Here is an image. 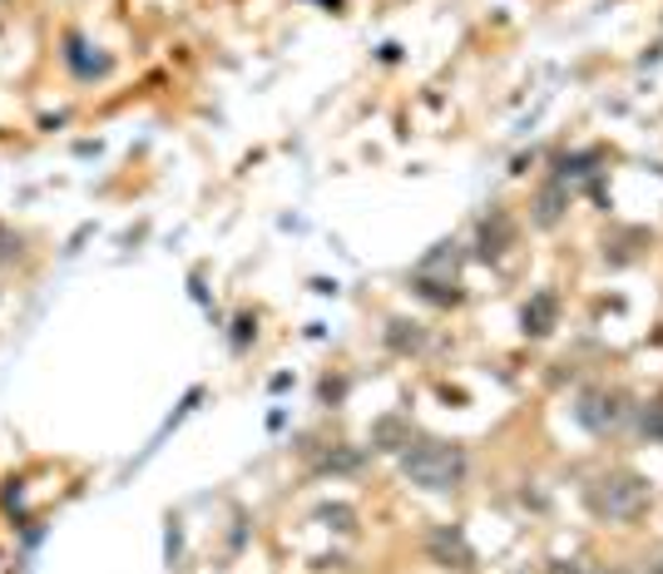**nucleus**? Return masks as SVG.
Segmentation results:
<instances>
[{"label":"nucleus","instance_id":"8","mask_svg":"<svg viewBox=\"0 0 663 574\" xmlns=\"http://www.w3.org/2000/svg\"><path fill=\"white\" fill-rule=\"evenodd\" d=\"M565 208H569V189L555 179V183H545V189L535 193V203H530V218H535V228H559Z\"/></svg>","mask_w":663,"mask_h":574},{"label":"nucleus","instance_id":"16","mask_svg":"<svg viewBox=\"0 0 663 574\" xmlns=\"http://www.w3.org/2000/svg\"><path fill=\"white\" fill-rule=\"evenodd\" d=\"M600 574H624V570H600Z\"/></svg>","mask_w":663,"mask_h":574},{"label":"nucleus","instance_id":"15","mask_svg":"<svg viewBox=\"0 0 663 574\" xmlns=\"http://www.w3.org/2000/svg\"><path fill=\"white\" fill-rule=\"evenodd\" d=\"M550 574H579V570H575V564H565V560H555V564H550Z\"/></svg>","mask_w":663,"mask_h":574},{"label":"nucleus","instance_id":"7","mask_svg":"<svg viewBox=\"0 0 663 574\" xmlns=\"http://www.w3.org/2000/svg\"><path fill=\"white\" fill-rule=\"evenodd\" d=\"M520 322H525V337H550L559 327V298L555 292H535V298L525 302Z\"/></svg>","mask_w":663,"mask_h":574},{"label":"nucleus","instance_id":"4","mask_svg":"<svg viewBox=\"0 0 663 574\" xmlns=\"http://www.w3.org/2000/svg\"><path fill=\"white\" fill-rule=\"evenodd\" d=\"M431 560L436 564H450V570H475V550L466 545V535H460V525H436L426 540Z\"/></svg>","mask_w":663,"mask_h":574},{"label":"nucleus","instance_id":"13","mask_svg":"<svg viewBox=\"0 0 663 574\" xmlns=\"http://www.w3.org/2000/svg\"><path fill=\"white\" fill-rule=\"evenodd\" d=\"M15 258H21V238L0 224V263H15Z\"/></svg>","mask_w":663,"mask_h":574},{"label":"nucleus","instance_id":"6","mask_svg":"<svg viewBox=\"0 0 663 574\" xmlns=\"http://www.w3.org/2000/svg\"><path fill=\"white\" fill-rule=\"evenodd\" d=\"M411 441H417V431H411L407 416L386 411V416H376V421H372V451H382V456H401Z\"/></svg>","mask_w":663,"mask_h":574},{"label":"nucleus","instance_id":"10","mask_svg":"<svg viewBox=\"0 0 663 574\" xmlns=\"http://www.w3.org/2000/svg\"><path fill=\"white\" fill-rule=\"evenodd\" d=\"M64 60H70V70H75L80 80H95V75H105V70H109V55H89L85 40L64 45Z\"/></svg>","mask_w":663,"mask_h":574},{"label":"nucleus","instance_id":"5","mask_svg":"<svg viewBox=\"0 0 663 574\" xmlns=\"http://www.w3.org/2000/svg\"><path fill=\"white\" fill-rule=\"evenodd\" d=\"M515 248V218L505 208H491L481 218V238H475V253L485 258V263H495V258H505Z\"/></svg>","mask_w":663,"mask_h":574},{"label":"nucleus","instance_id":"2","mask_svg":"<svg viewBox=\"0 0 663 574\" xmlns=\"http://www.w3.org/2000/svg\"><path fill=\"white\" fill-rule=\"evenodd\" d=\"M584 505L600 515V521L629 525L649 511V480H643L639 470H604V476L589 480Z\"/></svg>","mask_w":663,"mask_h":574},{"label":"nucleus","instance_id":"9","mask_svg":"<svg viewBox=\"0 0 663 574\" xmlns=\"http://www.w3.org/2000/svg\"><path fill=\"white\" fill-rule=\"evenodd\" d=\"M386 347H391L396 357H411V351L426 347V327H421V322H407V318H391L386 322Z\"/></svg>","mask_w":663,"mask_h":574},{"label":"nucleus","instance_id":"3","mask_svg":"<svg viewBox=\"0 0 663 574\" xmlns=\"http://www.w3.org/2000/svg\"><path fill=\"white\" fill-rule=\"evenodd\" d=\"M575 421L584 426L589 437H614L629 421V396L614 392V386H584L575 396Z\"/></svg>","mask_w":663,"mask_h":574},{"label":"nucleus","instance_id":"12","mask_svg":"<svg viewBox=\"0 0 663 574\" xmlns=\"http://www.w3.org/2000/svg\"><path fill=\"white\" fill-rule=\"evenodd\" d=\"M322 521H327L332 525V530H352V525H357V515H352V505H322Z\"/></svg>","mask_w":663,"mask_h":574},{"label":"nucleus","instance_id":"14","mask_svg":"<svg viewBox=\"0 0 663 574\" xmlns=\"http://www.w3.org/2000/svg\"><path fill=\"white\" fill-rule=\"evenodd\" d=\"M322 466H327V470H352V466H357V456H352V451H332V456L322 461Z\"/></svg>","mask_w":663,"mask_h":574},{"label":"nucleus","instance_id":"1","mask_svg":"<svg viewBox=\"0 0 663 574\" xmlns=\"http://www.w3.org/2000/svg\"><path fill=\"white\" fill-rule=\"evenodd\" d=\"M401 476L417 490H431V495H450V490L466 486L471 476V456L456 441H411L401 451Z\"/></svg>","mask_w":663,"mask_h":574},{"label":"nucleus","instance_id":"11","mask_svg":"<svg viewBox=\"0 0 663 574\" xmlns=\"http://www.w3.org/2000/svg\"><path fill=\"white\" fill-rule=\"evenodd\" d=\"M639 431H643V441H659V446H663V402L643 406V416H639Z\"/></svg>","mask_w":663,"mask_h":574}]
</instances>
